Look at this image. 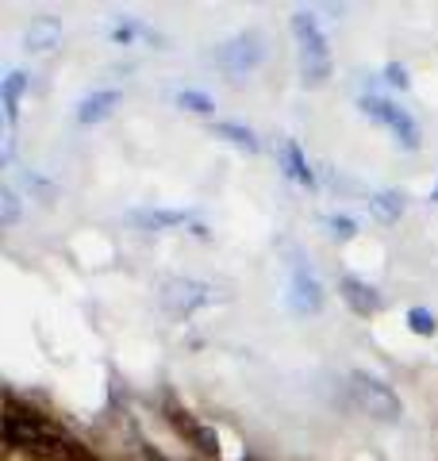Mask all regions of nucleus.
<instances>
[{"label": "nucleus", "instance_id": "obj_1", "mask_svg": "<svg viewBox=\"0 0 438 461\" xmlns=\"http://www.w3.org/2000/svg\"><path fill=\"white\" fill-rule=\"evenodd\" d=\"M292 35H297V47H300L304 85H324L331 77V47H327V35L319 32V20L312 12H297L292 16Z\"/></svg>", "mask_w": 438, "mask_h": 461}, {"label": "nucleus", "instance_id": "obj_2", "mask_svg": "<svg viewBox=\"0 0 438 461\" xmlns=\"http://www.w3.org/2000/svg\"><path fill=\"white\" fill-rule=\"evenodd\" d=\"M5 442L8 446H23V450H35V454H58V442L62 435L42 423V415L32 408H20L16 400H8V411H5Z\"/></svg>", "mask_w": 438, "mask_h": 461}, {"label": "nucleus", "instance_id": "obj_3", "mask_svg": "<svg viewBox=\"0 0 438 461\" xmlns=\"http://www.w3.org/2000/svg\"><path fill=\"white\" fill-rule=\"evenodd\" d=\"M350 393H354L358 408L365 415H373V420H400V411H404L400 396L392 393L381 377H373V373H365V369L350 373Z\"/></svg>", "mask_w": 438, "mask_h": 461}, {"label": "nucleus", "instance_id": "obj_4", "mask_svg": "<svg viewBox=\"0 0 438 461\" xmlns=\"http://www.w3.org/2000/svg\"><path fill=\"white\" fill-rule=\"evenodd\" d=\"M261 58H266V35L261 32H242L235 39H227L224 47L215 50V66L224 69L227 77H246L254 74V69L261 66Z\"/></svg>", "mask_w": 438, "mask_h": 461}, {"label": "nucleus", "instance_id": "obj_5", "mask_svg": "<svg viewBox=\"0 0 438 461\" xmlns=\"http://www.w3.org/2000/svg\"><path fill=\"white\" fill-rule=\"evenodd\" d=\"M361 112H365V115H373L377 123H385L388 131H392V139H397L404 150H419V123H415L404 108L392 104V100L370 93V96H361Z\"/></svg>", "mask_w": 438, "mask_h": 461}, {"label": "nucleus", "instance_id": "obj_6", "mask_svg": "<svg viewBox=\"0 0 438 461\" xmlns=\"http://www.w3.org/2000/svg\"><path fill=\"white\" fill-rule=\"evenodd\" d=\"M288 308L297 315H315L324 308V288H319L315 273L300 254H292V266H288Z\"/></svg>", "mask_w": 438, "mask_h": 461}, {"label": "nucleus", "instance_id": "obj_7", "mask_svg": "<svg viewBox=\"0 0 438 461\" xmlns=\"http://www.w3.org/2000/svg\"><path fill=\"white\" fill-rule=\"evenodd\" d=\"M212 285H204V281H193V277H169L162 285V304L173 312V315H188V312H196L204 304H212Z\"/></svg>", "mask_w": 438, "mask_h": 461}, {"label": "nucleus", "instance_id": "obj_8", "mask_svg": "<svg viewBox=\"0 0 438 461\" xmlns=\"http://www.w3.org/2000/svg\"><path fill=\"white\" fill-rule=\"evenodd\" d=\"M342 300L350 308H354L358 315H370V312H377L385 304L381 300V293L370 285V281H361V277H342Z\"/></svg>", "mask_w": 438, "mask_h": 461}, {"label": "nucleus", "instance_id": "obj_9", "mask_svg": "<svg viewBox=\"0 0 438 461\" xmlns=\"http://www.w3.org/2000/svg\"><path fill=\"white\" fill-rule=\"evenodd\" d=\"M58 39H62V23H58L54 16H42V20H35V23L23 32V50L42 54V50L58 47Z\"/></svg>", "mask_w": 438, "mask_h": 461}, {"label": "nucleus", "instance_id": "obj_10", "mask_svg": "<svg viewBox=\"0 0 438 461\" xmlns=\"http://www.w3.org/2000/svg\"><path fill=\"white\" fill-rule=\"evenodd\" d=\"M115 104H120V93H115V89H100V93L85 96L81 104H78V120L81 123H100L105 115H112Z\"/></svg>", "mask_w": 438, "mask_h": 461}, {"label": "nucleus", "instance_id": "obj_11", "mask_svg": "<svg viewBox=\"0 0 438 461\" xmlns=\"http://www.w3.org/2000/svg\"><path fill=\"white\" fill-rule=\"evenodd\" d=\"M23 89H27V77L20 74V69H12V74L5 77V85H0V100H5V120H8V123H16Z\"/></svg>", "mask_w": 438, "mask_h": 461}, {"label": "nucleus", "instance_id": "obj_12", "mask_svg": "<svg viewBox=\"0 0 438 461\" xmlns=\"http://www.w3.org/2000/svg\"><path fill=\"white\" fill-rule=\"evenodd\" d=\"M281 158H285V169H288V177H297L300 185H315V173L308 169V158L300 154V142H285V150H281Z\"/></svg>", "mask_w": 438, "mask_h": 461}, {"label": "nucleus", "instance_id": "obj_13", "mask_svg": "<svg viewBox=\"0 0 438 461\" xmlns=\"http://www.w3.org/2000/svg\"><path fill=\"white\" fill-rule=\"evenodd\" d=\"M370 212L381 223H397L400 212H404V196L400 193H377V196H370Z\"/></svg>", "mask_w": 438, "mask_h": 461}, {"label": "nucleus", "instance_id": "obj_14", "mask_svg": "<svg viewBox=\"0 0 438 461\" xmlns=\"http://www.w3.org/2000/svg\"><path fill=\"white\" fill-rule=\"evenodd\" d=\"M212 131H215L219 139L235 142V147H242V150H258V139H254V131H251V127H242V123H215Z\"/></svg>", "mask_w": 438, "mask_h": 461}, {"label": "nucleus", "instance_id": "obj_15", "mask_svg": "<svg viewBox=\"0 0 438 461\" xmlns=\"http://www.w3.org/2000/svg\"><path fill=\"white\" fill-rule=\"evenodd\" d=\"M135 220L146 227H185L188 212H135Z\"/></svg>", "mask_w": 438, "mask_h": 461}, {"label": "nucleus", "instance_id": "obj_16", "mask_svg": "<svg viewBox=\"0 0 438 461\" xmlns=\"http://www.w3.org/2000/svg\"><path fill=\"white\" fill-rule=\"evenodd\" d=\"M16 220H20V196L12 185H5V189H0V223L12 227Z\"/></svg>", "mask_w": 438, "mask_h": 461}, {"label": "nucleus", "instance_id": "obj_17", "mask_svg": "<svg viewBox=\"0 0 438 461\" xmlns=\"http://www.w3.org/2000/svg\"><path fill=\"white\" fill-rule=\"evenodd\" d=\"M407 327H412L415 335H434V330H438V320H434V312H431V308H412V312H407Z\"/></svg>", "mask_w": 438, "mask_h": 461}, {"label": "nucleus", "instance_id": "obj_18", "mask_svg": "<svg viewBox=\"0 0 438 461\" xmlns=\"http://www.w3.org/2000/svg\"><path fill=\"white\" fill-rule=\"evenodd\" d=\"M178 104L188 108V112H212V108H215V104H212V96H208V93H196V89L178 93Z\"/></svg>", "mask_w": 438, "mask_h": 461}, {"label": "nucleus", "instance_id": "obj_19", "mask_svg": "<svg viewBox=\"0 0 438 461\" xmlns=\"http://www.w3.org/2000/svg\"><path fill=\"white\" fill-rule=\"evenodd\" d=\"M193 442L200 446L204 454H219V435H215L212 427H204V423H200V427L193 430Z\"/></svg>", "mask_w": 438, "mask_h": 461}, {"label": "nucleus", "instance_id": "obj_20", "mask_svg": "<svg viewBox=\"0 0 438 461\" xmlns=\"http://www.w3.org/2000/svg\"><path fill=\"white\" fill-rule=\"evenodd\" d=\"M385 77H388L392 89H407V69H404L400 62H392V66L385 69Z\"/></svg>", "mask_w": 438, "mask_h": 461}, {"label": "nucleus", "instance_id": "obj_21", "mask_svg": "<svg viewBox=\"0 0 438 461\" xmlns=\"http://www.w3.org/2000/svg\"><path fill=\"white\" fill-rule=\"evenodd\" d=\"M331 227H334V235L339 239H354V220H350V215H334Z\"/></svg>", "mask_w": 438, "mask_h": 461}, {"label": "nucleus", "instance_id": "obj_22", "mask_svg": "<svg viewBox=\"0 0 438 461\" xmlns=\"http://www.w3.org/2000/svg\"><path fill=\"white\" fill-rule=\"evenodd\" d=\"M146 457H151V461H166L162 454H154V450H146Z\"/></svg>", "mask_w": 438, "mask_h": 461}]
</instances>
